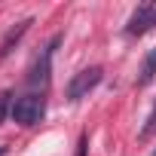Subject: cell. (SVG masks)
<instances>
[{
	"label": "cell",
	"instance_id": "obj_3",
	"mask_svg": "<svg viewBox=\"0 0 156 156\" xmlns=\"http://www.w3.org/2000/svg\"><path fill=\"white\" fill-rule=\"evenodd\" d=\"M61 43V37H52L49 40V46H43V52L37 55V61H34V67H31V73H28V83L37 89H43L46 83H49V67H52V55H55V46Z\"/></svg>",
	"mask_w": 156,
	"mask_h": 156
},
{
	"label": "cell",
	"instance_id": "obj_1",
	"mask_svg": "<svg viewBox=\"0 0 156 156\" xmlns=\"http://www.w3.org/2000/svg\"><path fill=\"white\" fill-rule=\"evenodd\" d=\"M43 113H46V101H43L40 95H34V92L16 98V101H12V110H9L12 122H19V126H25V129L37 126V122L43 119Z\"/></svg>",
	"mask_w": 156,
	"mask_h": 156
},
{
	"label": "cell",
	"instance_id": "obj_7",
	"mask_svg": "<svg viewBox=\"0 0 156 156\" xmlns=\"http://www.w3.org/2000/svg\"><path fill=\"white\" fill-rule=\"evenodd\" d=\"M153 135H156V104H153L150 116L144 119V126H141V132H138V141H150Z\"/></svg>",
	"mask_w": 156,
	"mask_h": 156
},
{
	"label": "cell",
	"instance_id": "obj_6",
	"mask_svg": "<svg viewBox=\"0 0 156 156\" xmlns=\"http://www.w3.org/2000/svg\"><path fill=\"white\" fill-rule=\"evenodd\" d=\"M156 80V46L144 55V61H141V70H138V86H150Z\"/></svg>",
	"mask_w": 156,
	"mask_h": 156
},
{
	"label": "cell",
	"instance_id": "obj_9",
	"mask_svg": "<svg viewBox=\"0 0 156 156\" xmlns=\"http://www.w3.org/2000/svg\"><path fill=\"white\" fill-rule=\"evenodd\" d=\"M0 156H6V147H0Z\"/></svg>",
	"mask_w": 156,
	"mask_h": 156
},
{
	"label": "cell",
	"instance_id": "obj_5",
	"mask_svg": "<svg viewBox=\"0 0 156 156\" xmlns=\"http://www.w3.org/2000/svg\"><path fill=\"white\" fill-rule=\"evenodd\" d=\"M31 25H34V22H31V19H25V22H19V25H16V28L3 37V43H0V58H6V55H9V52L19 46V40L28 34V28H31Z\"/></svg>",
	"mask_w": 156,
	"mask_h": 156
},
{
	"label": "cell",
	"instance_id": "obj_10",
	"mask_svg": "<svg viewBox=\"0 0 156 156\" xmlns=\"http://www.w3.org/2000/svg\"><path fill=\"white\" fill-rule=\"evenodd\" d=\"M153 156H156V150H153Z\"/></svg>",
	"mask_w": 156,
	"mask_h": 156
},
{
	"label": "cell",
	"instance_id": "obj_8",
	"mask_svg": "<svg viewBox=\"0 0 156 156\" xmlns=\"http://www.w3.org/2000/svg\"><path fill=\"white\" fill-rule=\"evenodd\" d=\"M9 98H12L9 92H0V122H3V116H6L9 110H12V104H9Z\"/></svg>",
	"mask_w": 156,
	"mask_h": 156
},
{
	"label": "cell",
	"instance_id": "obj_2",
	"mask_svg": "<svg viewBox=\"0 0 156 156\" xmlns=\"http://www.w3.org/2000/svg\"><path fill=\"white\" fill-rule=\"evenodd\" d=\"M101 76H104V70L95 64V67H86V70H80V73H73V80L67 83V98L70 101H80V98H86L98 83H101Z\"/></svg>",
	"mask_w": 156,
	"mask_h": 156
},
{
	"label": "cell",
	"instance_id": "obj_4",
	"mask_svg": "<svg viewBox=\"0 0 156 156\" xmlns=\"http://www.w3.org/2000/svg\"><path fill=\"white\" fill-rule=\"evenodd\" d=\"M150 28H156V3H141V6L129 16L126 34H129V37H141V34H147Z\"/></svg>",
	"mask_w": 156,
	"mask_h": 156
}]
</instances>
